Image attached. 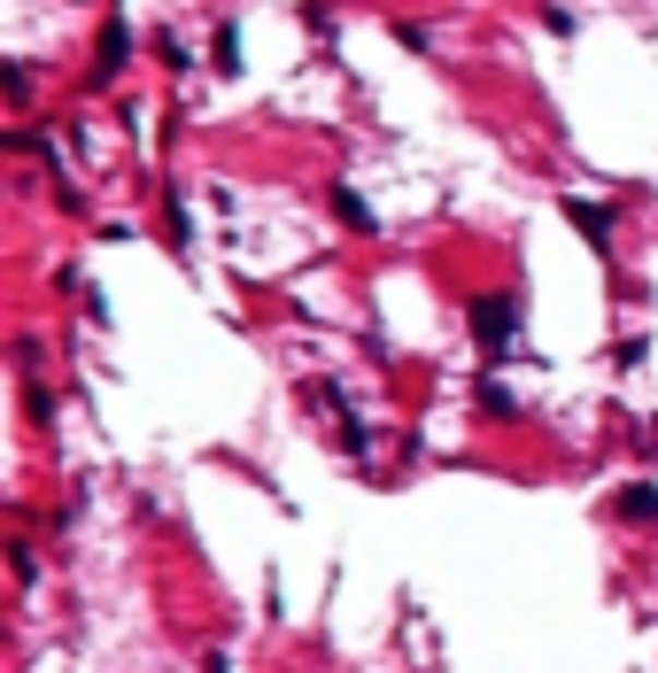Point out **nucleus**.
<instances>
[{"mask_svg": "<svg viewBox=\"0 0 658 673\" xmlns=\"http://www.w3.org/2000/svg\"><path fill=\"white\" fill-rule=\"evenodd\" d=\"M512 325H519V302H512V295H504V302H497V295H480V302H472L480 349H504V341H512Z\"/></svg>", "mask_w": 658, "mask_h": 673, "instance_id": "nucleus-1", "label": "nucleus"}, {"mask_svg": "<svg viewBox=\"0 0 658 673\" xmlns=\"http://www.w3.org/2000/svg\"><path fill=\"white\" fill-rule=\"evenodd\" d=\"M573 225H582L597 248H605V209H589V202H573Z\"/></svg>", "mask_w": 658, "mask_h": 673, "instance_id": "nucleus-2", "label": "nucleus"}, {"mask_svg": "<svg viewBox=\"0 0 658 673\" xmlns=\"http://www.w3.org/2000/svg\"><path fill=\"white\" fill-rule=\"evenodd\" d=\"M620 512H635V519H658V495H650V488H635V495H620Z\"/></svg>", "mask_w": 658, "mask_h": 673, "instance_id": "nucleus-3", "label": "nucleus"}]
</instances>
